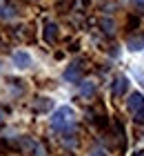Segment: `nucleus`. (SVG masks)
<instances>
[{
    "label": "nucleus",
    "mask_w": 144,
    "mask_h": 156,
    "mask_svg": "<svg viewBox=\"0 0 144 156\" xmlns=\"http://www.w3.org/2000/svg\"><path fill=\"white\" fill-rule=\"evenodd\" d=\"M73 125H75V112L71 109L69 105L55 109V114H53V118H51V127H53L55 132H60V134L71 132V129H73Z\"/></svg>",
    "instance_id": "1"
},
{
    "label": "nucleus",
    "mask_w": 144,
    "mask_h": 156,
    "mask_svg": "<svg viewBox=\"0 0 144 156\" xmlns=\"http://www.w3.org/2000/svg\"><path fill=\"white\" fill-rule=\"evenodd\" d=\"M126 109L133 114V120L135 123H144V94L140 91H133L126 101Z\"/></svg>",
    "instance_id": "2"
},
{
    "label": "nucleus",
    "mask_w": 144,
    "mask_h": 156,
    "mask_svg": "<svg viewBox=\"0 0 144 156\" xmlns=\"http://www.w3.org/2000/svg\"><path fill=\"white\" fill-rule=\"evenodd\" d=\"M82 72H84V67H82V62H80V60L71 62V65L64 69V80H69V83H80Z\"/></svg>",
    "instance_id": "3"
},
{
    "label": "nucleus",
    "mask_w": 144,
    "mask_h": 156,
    "mask_svg": "<svg viewBox=\"0 0 144 156\" xmlns=\"http://www.w3.org/2000/svg\"><path fill=\"white\" fill-rule=\"evenodd\" d=\"M126 91H129V78L122 76V74L115 76V78H113V96H115V98H122Z\"/></svg>",
    "instance_id": "4"
},
{
    "label": "nucleus",
    "mask_w": 144,
    "mask_h": 156,
    "mask_svg": "<svg viewBox=\"0 0 144 156\" xmlns=\"http://www.w3.org/2000/svg\"><path fill=\"white\" fill-rule=\"evenodd\" d=\"M42 36H45V40L49 42V45H53V42H58V36H60V29H58L55 23H45V29H42Z\"/></svg>",
    "instance_id": "5"
},
{
    "label": "nucleus",
    "mask_w": 144,
    "mask_h": 156,
    "mask_svg": "<svg viewBox=\"0 0 144 156\" xmlns=\"http://www.w3.org/2000/svg\"><path fill=\"white\" fill-rule=\"evenodd\" d=\"M11 60H13V65L20 67V69H25V67L31 65V56H29L27 51H16V54L11 56Z\"/></svg>",
    "instance_id": "6"
},
{
    "label": "nucleus",
    "mask_w": 144,
    "mask_h": 156,
    "mask_svg": "<svg viewBox=\"0 0 144 156\" xmlns=\"http://www.w3.org/2000/svg\"><path fill=\"white\" fill-rule=\"evenodd\" d=\"M51 107H53V103L49 101V98H35V103H33V112H38V114L49 112Z\"/></svg>",
    "instance_id": "7"
},
{
    "label": "nucleus",
    "mask_w": 144,
    "mask_h": 156,
    "mask_svg": "<svg viewBox=\"0 0 144 156\" xmlns=\"http://www.w3.org/2000/svg\"><path fill=\"white\" fill-rule=\"evenodd\" d=\"M0 18H2V20H11V18H16V7L9 5V2H5L2 7H0Z\"/></svg>",
    "instance_id": "8"
},
{
    "label": "nucleus",
    "mask_w": 144,
    "mask_h": 156,
    "mask_svg": "<svg viewBox=\"0 0 144 156\" xmlns=\"http://www.w3.org/2000/svg\"><path fill=\"white\" fill-rule=\"evenodd\" d=\"M80 94L84 98H91V96H95V83H91V80H86L80 85Z\"/></svg>",
    "instance_id": "9"
},
{
    "label": "nucleus",
    "mask_w": 144,
    "mask_h": 156,
    "mask_svg": "<svg viewBox=\"0 0 144 156\" xmlns=\"http://www.w3.org/2000/svg\"><path fill=\"white\" fill-rule=\"evenodd\" d=\"M100 29H102L104 34H106V36H113V29H115V25H113V20H109V18H102V20H100Z\"/></svg>",
    "instance_id": "10"
},
{
    "label": "nucleus",
    "mask_w": 144,
    "mask_h": 156,
    "mask_svg": "<svg viewBox=\"0 0 144 156\" xmlns=\"http://www.w3.org/2000/svg\"><path fill=\"white\" fill-rule=\"evenodd\" d=\"M73 5H75V0H60V2H58V11L60 13H69L71 9H73Z\"/></svg>",
    "instance_id": "11"
},
{
    "label": "nucleus",
    "mask_w": 144,
    "mask_h": 156,
    "mask_svg": "<svg viewBox=\"0 0 144 156\" xmlns=\"http://www.w3.org/2000/svg\"><path fill=\"white\" fill-rule=\"evenodd\" d=\"M142 47H144V38H131L129 40V49H133V51H138Z\"/></svg>",
    "instance_id": "12"
},
{
    "label": "nucleus",
    "mask_w": 144,
    "mask_h": 156,
    "mask_svg": "<svg viewBox=\"0 0 144 156\" xmlns=\"http://www.w3.org/2000/svg\"><path fill=\"white\" fill-rule=\"evenodd\" d=\"M138 25H140V18H133V16L129 18V29H135Z\"/></svg>",
    "instance_id": "13"
},
{
    "label": "nucleus",
    "mask_w": 144,
    "mask_h": 156,
    "mask_svg": "<svg viewBox=\"0 0 144 156\" xmlns=\"http://www.w3.org/2000/svg\"><path fill=\"white\" fill-rule=\"evenodd\" d=\"M9 150V140H0V154H7Z\"/></svg>",
    "instance_id": "14"
},
{
    "label": "nucleus",
    "mask_w": 144,
    "mask_h": 156,
    "mask_svg": "<svg viewBox=\"0 0 144 156\" xmlns=\"http://www.w3.org/2000/svg\"><path fill=\"white\" fill-rule=\"evenodd\" d=\"M133 5H138V7H144V0H131Z\"/></svg>",
    "instance_id": "15"
},
{
    "label": "nucleus",
    "mask_w": 144,
    "mask_h": 156,
    "mask_svg": "<svg viewBox=\"0 0 144 156\" xmlns=\"http://www.w3.org/2000/svg\"><path fill=\"white\" fill-rule=\"evenodd\" d=\"M5 125V118H2V112H0V127Z\"/></svg>",
    "instance_id": "16"
},
{
    "label": "nucleus",
    "mask_w": 144,
    "mask_h": 156,
    "mask_svg": "<svg viewBox=\"0 0 144 156\" xmlns=\"http://www.w3.org/2000/svg\"><path fill=\"white\" fill-rule=\"evenodd\" d=\"M133 156H144V150H140V152H135Z\"/></svg>",
    "instance_id": "17"
}]
</instances>
